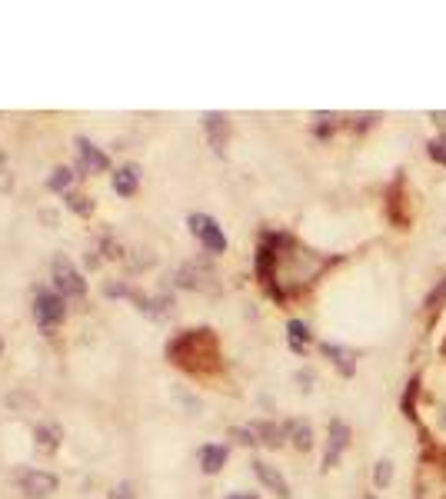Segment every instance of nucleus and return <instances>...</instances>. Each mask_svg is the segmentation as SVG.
I'll return each mask as SVG.
<instances>
[{"label":"nucleus","instance_id":"39448f33","mask_svg":"<svg viewBox=\"0 0 446 499\" xmlns=\"http://www.w3.org/2000/svg\"><path fill=\"white\" fill-rule=\"evenodd\" d=\"M54 286L64 300L67 296H84L87 294V283H84V277L74 270V263L67 260V257H57L54 260Z\"/></svg>","mask_w":446,"mask_h":499},{"label":"nucleus","instance_id":"20e7f679","mask_svg":"<svg viewBox=\"0 0 446 499\" xmlns=\"http://www.w3.org/2000/svg\"><path fill=\"white\" fill-rule=\"evenodd\" d=\"M187 223H190V233L204 243L207 253H223L227 250V237H223V230H220V223L214 217H207V213H190Z\"/></svg>","mask_w":446,"mask_h":499},{"label":"nucleus","instance_id":"f8f14e48","mask_svg":"<svg viewBox=\"0 0 446 499\" xmlns=\"http://www.w3.org/2000/svg\"><path fill=\"white\" fill-rule=\"evenodd\" d=\"M253 473H257V479H260V483L270 489V493H277L280 499H290V483L283 479V473L277 467L263 463V459H253Z\"/></svg>","mask_w":446,"mask_h":499},{"label":"nucleus","instance_id":"4be33fe9","mask_svg":"<svg viewBox=\"0 0 446 499\" xmlns=\"http://www.w3.org/2000/svg\"><path fill=\"white\" fill-rule=\"evenodd\" d=\"M33 440L44 446L47 453H54L57 443H60V430H57V426H37V430H33Z\"/></svg>","mask_w":446,"mask_h":499},{"label":"nucleus","instance_id":"412c9836","mask_svg":"<svg viewBox=\"0 0 446 499\" xmlns=\"http://www.w3.org/2000/svg\"><path fill=\"white\" fill-rule=\"evenodd\" d=\"M290 426V436H294V446L300 449V453H306L310 446H314V430L306 423H287Z\"/></svg>","mask_w":446,"mask_h":499},{"label":"nucleus","instance_id":"7c9ffc66","mask_svg":"<svg viewBox=\"0 0 446 499\" xmlns=\"http://www.w3.org/2000/svg\"><path fill=\"white\" fill-rule=\"evenodd\" d=\"M227 499H260V496L257 493H230Z\"/></svg>","mask_w":446,"mask_h":499},{"label":"nucleus","instance_id":"9b49d317","mask_svg":"<svg viewBox=\"0 0 446 499\" xmlns=\"http://www.w3.org/2000/svg\"><path fill=\"white\" fill-rule=\"evenodd\" d=\"M320 353L340 369V377H353L357 373V349L340 347V343H320Z\"/></svg>","mask_w":446,"mask_h":499},{"label":"nucleus","instance_id":"1a4fd4ad","mask_svg":"<svg viewBox=\"0 0 446 499\" xmlns=\"http://www.w3.org/2000/svg\"><path fill=\"white\" fill-rule=\"evenodd\" d=\"M204 131H207V141H210V147H214V153L227 150V141H230V117L227 113H217V110L204 113Z\"/></svg>","mask_w":446,"mask_h":499},{"label":"nucleus","instance_id":"0eeeda50","mask_svg":"<svg viewBox=\"0 0 446 499\" xmlns=\"http://www.w3.org/2000/svg\"><path fill=\"white\" fill-rule=\"evenodd\" d=\"M214 280H217V273L210 270V263H184L180 273H177V286H184V290H214Z\"/></svg>","mask_w":446,"mask_h":499},{"label":"nucleus","instance_id":"c85d7f7f","mask_svg":"<svg viewBox=\"0 0 446 499\" xmlns=\"http://www.w3.org/2000/svg\"><path fill=\"white\" fill-rule=\"evenodd\" d=\"M110 499H137V493H133V483H131V479H123V483H117V486H114V493H110Z\"/></svg>","mask_w":446,"mask_h":499},{"label":"nucleus","instance_id":"6e6552de","mask_svg":"<svg viewBox=\"0 0 446 499\" xmlns=\"http://www.w3.org/2000/svg\"><path fill=\"white\" fill-rule=\"evenodd\" d=\"M403 186H406V180H403V174L393 180L390 194H387V213H390V220L396 223L400 230L410 227V210H406V194H403Z\"/></svg>","mask_w":446,"mask_h":499},{"label":"nucleus","instance_id":"f257e3e1","mask_svg":"<svg viewBox=\"0 0 446 499\" xmlns=\"http://www.w3.org/2000/svg\"><path fill=\"white\" fill-rule=\"evenodd\" d=\"M167 359L190 373H217L220 369V347L214 330H184L177 340L167 343Z\"/></svg>","mask_w":446,"mask_h":499},{"label":"nucleus","instance_id":"473e14b6","mask_svg":"<svg viewBox=\"0 0 446 499\" xmlns=\"http://www.w3.org/2000/svg\"><path fill=\"white\" fill-rule=\"evenodd\" d=\"M440 423H443V430H446V406L440 410Z\"/></svg>","mask_w":446,"mask_h":499},{"label":"nucleus","instance_id":"2f4dec72","mask_svg":"<svg viewBox=\"0 0 446 499\" xmlns=\"http://www.w3.org/2000/svg\"><path fill=\"white\" fill-rule=\"evenodd\" d=\"M430 117H433L436 123H440V127H443V131H446V110H443V113H436V110H433V113H430Z\"/></svg>","mask_w":446,"mask_h":499},{"label":"nucleus","instance_id":"f03ea898","mask_svg":"<svg viewBox=\"0 0 446 499\" xmlns=\"http://www.w3.org/2000/svg\"><path fill=\"white\" fill-rule=\"evenodd\" d=\"M414 499H446V449L426 440L416 459Z\"/></svg>","mask_w":446,"mask_h":499},{"label":"nucleus","instance_id":"a878e982","mask_svg":"<svg viewBox=\"0 0 446 499\" xmlns=\"http://www.w3.org/2000/svg\"><path fill=\"white\" fill-rule=\"evenodd\" d=\"M446 304V277L433 286V294L426 296V310H440Z\"/></svg>","mask_w":446,"mask_h":499},{"label":"nucleus","instance_id":"393cba45","mask_svg":"<svg viewBox=\"0 0 446 499\" xmlns=\"http://www.w3.org/2000/svg\"><path fill=\"white\" fill-rule=\"evenodd\" d=\"M426 153H430V160L433 163H443L446 167V133L443 137H433V141L426 143Z\"/></svg>","mask_w":446,"mask_h":499},{"label":"nucleus","instance_id":"c9c22d12","mask_svg":"<svg viewBox=\"0 0 446 499\" xmlns=\"http://www.w3.org/2000/svg\"><path fill=\"white\" fill-rule=\"evenodd\" d=\"M367 499H377V496H367Z\"/></svg>","mask_w":446,"mask_h":499},{"label":"nucleus","instance_id":"cd10ccee","mask_svg":"<svg viewBox=\"0 0 446 499\" xmlns=\"http://www.w3.org/2000/svg\"><path fill=\"white\" fill-rule=\"evenodd\" d=\"M377 120H380V113H363V117H350V127L353 131H370Z\"/></svg>","mask_w":446,"mask_h":499},{"label":"nucleus","instance_id":"5701e85b","mask_svg":"<svg viewBox=\"0 0 446 499\" xmlns=\"http://www.w3.org/2000/svg\"><path fill=\"white\" fill-rule=\"evenodd\" d=\"M390 483H393V463L390 459H377V467H373V486L387 489Z\"/></svg>","mask_w":446,"mask_h":499},{"label":"nucleus","instance_id":"bb28decb","mask_svg":"<svg viewBox=\"0 0 446 499\" xmlns=\"http://www.w3.org/2000/svg\"><path fill=\"white\" fill-rule=\"evenodd\" d=\"M230 436H233L240 446H257V436H253L250 426H233V430H230Z\"/></svg>","mask_w":446,"mask_h":499},{"label":"nucleus","instance_id":"72a5a7b5","mask_svg":"<svg viewBox=\"0 0 446 499\" xmlns=\"http://www.w3.org/2000/svg\"><path fill=\"white\" fill-rule=\"evenodd\" d=\"M443 357H446V340H443Z\"/></svg>","mask_w":446,"mask_h":499},{"label":"nucleus","instance_id":"2eb2a0df","mask_svg":"<svg viewBox=\"0 0 446 499\" xmlns=\"http://www.w3.org/2000/svg\"><path fill=\"white\" fill-rule=\"evenodd\" d=\"M77 150H80V163H84V170H90V174H104V170L110 167L107 153L97 150L87 137H77Z\"/></svg>","mask_w":446,"mask_h":499},{"label":"nucleus","instance_id":"aec40b11","mask_svg":"<svg viewBox=\"0 0 446 499\" xmlns=\"http://www.w3.org/2000/svg\"><path fill=\"white\" fill-rule=\"evenodd\" d=\"M314 120H316V123H314V133L320 137V141H327L330 133H333V131L340 127V120H343V117H337V113H316Z\"/></svg>","mask_w":446,"mask_h":499},{"label":"nucleus","instance_id":"dca6fc26","mask_svg":"<svg viewBox=\"0 0 446 499\" xmlns=\"http://www.w3.org/2000/svg\"><path fill=\"white\" fill-rule=\"evenodd\" d=\"M287 343H290V349H294V353H300V357H304L306 349H310V343H314L310 326H306L304 320H290V323H287Z\"/></svg>","mask_w":446,"mask_h":499},{"label":"nucleus","instance_id":"f704fd0d","mask_svg":"<svg viewBox=\"0 0 446 499\" xmlns=\"http://www.w3.org/2000/svg\"><path fill=\"white\" fill-rule=\"evenodd\" d=\"M0 353H4V343H0Z\"/></svg>","mask_w":446,"mask_h":499},{"label":"nucleus","instance_id":"6ab92c4d","mask_svg":"<svg viewBox=\"0 0 446 499\" xmlns=\"http://www.w3.org/2000/svg\"><path fill=\"white\" fill-rule=\"evenodd\" d=\"M420 393V377L406 383V393H403V416L410 420V423H420V416H416V406H414V396Z\"/></svg>","mask_w":446,"mask_h":499},{"label":"nucleus","instance_id":"c756f323","mask_svg":"<svg viewBox=\"0 0 446 499\" xmlns=\"http://www.w3.org/2000/svg\"><path fill=\"white\" fill-rule=\"evenodd\" d=\"M104 294L107 296H137L127 283H107V286H104ZM137 300H141V296H137Z\"/></svg>","mask_w":446,"mask_h":499},{"label":"nucleus","instance_id":"9d476101","mask_svg":"<svg viewBox=\"0 0 446 499\" xmlns=\"http://www.w3.org/2000/svg\"><path fill=\"white\" fill-rule=\"evenodd\" d=\"M21 489L31 499H44V496H50V493H57V476L54 473H44V469H31V473L21 479Z\"/></svg>","mask_w":446,"mask_h":499},{"label":"nucleus","instance_id":"7ed1b4c3","mask_svg":"<svg viewBox=\"0 0 446 499\" xmlns=\"http://www.w3.org/2000/svg\"><path fill=\"white\" fill-rule=\"evenodd\" d=\"M33 320L41 330H54L67 320V306H64V296L60 294H50V290H37L33 296Z\"/></svg>","mask_w":446,"mask_h":499},{"label":"nucleus","instance_id":"a211bd4d","mask_svg":"<svg viewBox=\"0 0 446 499\" xmlns=\"http://www.w3.org/2000/svg\"><path fill=\"white\" fill-rule=\"evenodd\" d=\"M70 184H74V170H70V167H57L54 174L47 177V186H50L54 194H70Z\"/></svg>","mask_w":446,"mask_h":499},{"label":"nucleus","instance_id":"b1692460","mask_svg":"<svg viewBox=\"0 0 446 499\" xmlns=\"http://www.w3.org/2000/svg\"><path fill=\"white\" fill-rule=\"evenodd\" d=\"M64 204L74 210V213H94V200H87V196H80V194H64Z\"/></svg>","mask_w":446,"mask_h":499},{"label":"nucleus","instance_id":"f3484780","mask_svg":"<svg viewBox=\"0 0 446 499\" xmlns=\"http://www.w3.org/2000/svg\"><path fill=\"white\" fill-rule=\"evenodd\" d=\"M137 184H141V167L137 163H127V167H120L117 174H114V190L120 196H133L137 194Z\"/></svg>","mask_w":446,"mask_h":499},{"label":"nucleus","instance_id":"ddd939ff","mask_svg":"<svg viewBox=\"0 0 446 499\" xmlns=\"http://www.w3.org/2000/svg\"><path fill=\"white\" fill-rule=\"evenodd\" d=\"M227 456H230V449L223 443H204L200 446V469H204L207 476H217L220 469L227 467Z\"/></svg>","mask_w":446,"mask_h":499},{"label":"nucleus","instance_id":"4468645a","mask_svg":"<svg viewBox=\"0 0 446 499\" xmlns=\"http://www.w3.org/2000/svg\"><path fill=\"white\" fill-rule=\"evenodd\" d=\"M253 436H257V443L270 446V449H280L283 440H287V433H290V426L287 423H270V420H260V423H250Z\"/></svg>","mask_w":446,"mask_h":499},{"label":"nucleus","instance_id":"423d86ee","mask_svg":"<svg viewBox=\"0 0 446 499\" xmlns=\"http://www.w3.org/2000/svg\"><path fill=\"white\" fill-rule=\"evenodd\" d=\"M350 446V426L343 420H330L327 426V453H323V469H333L340 463V456L347 453Z\"/></svg>","mask_w":446,"mask_h":499}]
</instances>
